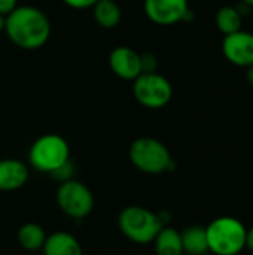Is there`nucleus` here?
I'll list each match as a JSON object with an SVG mask.
<instances>
[{"mask_svg": "<svg viewBox=\"0 0 253 255\" xmlns=\"http://www.w3.org/2000/svg\"><path fill=\"white\" fill-rule=\"evenodd\" d=\"M9 40L25 51L42 48L51 36V21L36 6H16L4 16V30Z\"/></svg>", "mask_w": 253, "mask_h": 255, "instance_id": "nucleus-1", "label": "nucleus"}, {"mask_svg": "<svg viewBox=\"0 0 253 255\" xmlns=\"http://www.w3.org/2000/svg\"><path fill=\"white\" fill-rule=\"evenodd\" d=\"M118 227L130 242L137 245H149L164 227V223L160 214H155L143 206L133 205L119 212Z\"/></svg>", "mask_w": 253, "mask_h": 255, "instance_id": "nucleus-2", "label": "nucleus"}, {"mask_svg": "<svg viewBox=\"0 0 253 255\" xmlns=\"http://www.w3.org/2000/svg\"><path fill=\"white\" fill-rule=\"evenodd\" d=\"M131 164L146 175H161L173 170L174 161L169 148L155 137H137L128 149Z\"/></svg>", "mask_w": 253, "mask_h": 255, "instance_id": "nucleus-3", "label": "nucleus"}, {"mask_svg": "<svg viewBox=\"0 0 253 255\" xmlns=\"http://www.w3.org/2000/svg\"><path fill=\"white\" fill-rule=\"evenodd\" d=\"M246 227L233 217H221L206 227L209 251L216 255H237L246 248Z\"/></svg>", "mask_w": 253, "mask_h": 255, "instance_id": "nucleus-4", "label": "nucleus"}, {"mask_svg": "<svg viewBox=\"0 0 253 255\" xmlns=\"http://www.w3.org/2000/svg\"><path fill=\"white\" fill-rule=\"evenodd\" d=\"M70 161V146L67 140L55 133L37 137L28 149V163L42 173H54Z\"/></svg>", "mask_w": 253, "mask_h": 255, "instance_id": "nucleus-5", "label": "nucleus"}, {"mask_svg": "<svg viewBox=\"0 0 253 255\" xmlns=\"http://www.w3.org/2000/svg\"><path fill=\"white\" fill-rule=\"evenodd\" d=\"M58 209L72 220H85L94 209L95 200L92 191L78 179H69L58 184L55 191Z\"/></svg>", "mask_w": 253, "mask_h": 255, "instance_id": "nucleus-6", "label": "nucleus"}, {"mask_svg": "<svg viewBox=\"0 0 253 255\" xmlns=\"http://www.w3.org/2000/svg\"><path fill=\"white\" fill-rule=\"evenodd\" d=\"M133 96L143 108L161 109L170 103L173 87L166 76L157 72L140 73L133 81Z\"/></svg>", "mask_w": 253, "mask_h": 255, "instance_id": "nucleus-7", "label": "nucleus"}, {"mask_svg": "<svg viewBox=\"0 0 253 255\" xmlns=\"http://www.w3.org/2000/svg\"><path fill=\"white\" fill-rule=\"evenodd\" d=\"M224 57L237 67H249L253 64V33L239 30L224 36Z\"/></svg>", "mask_w": 253, "mask_h": 255, "instance_id": "nucleus-8", "label": "nucleus"}, {"mask_svg": "<svg viewBox=\"0 0 253 255\" xmlns=\"http://www.w3.org/2000/svg\"><path fill=\"white\" fill-rule=\"evenodd\" d=\"M189 10L188 0H145L146 16L158 25H174Z\"/></svg>", "mask_w": 253, "mask_h": 255, "instance_id": "nucleus-9", "label": "nucleus"}, {"mask_svg": "<svg viewBox=\"0 0 253 255\" xmlns=\"http://www.w3.org/2000/svg\"><path fill=\"white\" fill-rule=\"evenodd\" d=\"M110 70L124 81H134L142 73L140 54L130 46H116L109 55Z\"/></svg>", "mask_w": 253, "mask_h": 255, "instance_id": "nucleus-10", "label": "nucleus"}, {"mask_svg": "<svg viewBox=\"0 0 253 255\" xmlns=\"http://www.w3.org/2000/svg\"><path fill=\"white\" fill-rule=\"evenodd\" d=\"M30 178L28 166L18 158L0 160V191L9 193L22 188Z\"/></svg>", "mask_w": 253, "mask_h": 255, "instance_id": "nucleus-11", "label": "nucleus"}, {"mask_svg": "<svg viewBox=\"0 0 253 255\" xmlns=\"http://www.w3.org/2000/svg\"><path fill=\"white\" fill-rule=\"evenodd\" d=\"M42 253L43 255H84V250L72 233L61 230L48 235Z\"/></svg>", "mask_w": 253, "mask_h": 255, "instance_id": "nucleus-12", "label": "nucleus"}, {"mask_svg": "<svg viewBox=\"0 0 253 255\" xmlns=\"http://www.w3.org/2000/svg\"><path fill=\"white\" fill-rule=\"evenodd\" d=\"M48 235L45 229L37 223H25L19 227L16 233V241L19 247L28 253L42 251Z\"/></svg>", "mask_w": 253, "mask_h": 255, "instance_id": "nucleus-13", "label": "nucleus"}, {"mask_svg": "<svg viewBox=\"0 0 253 255\" xmlns=\"http://www.w3.org/2000/svg\"><path fill=\"white\" fill-rule=\"evenodd\" d=\"M183 254L204 255L209 253L206 229L200 226H191L180 232Z\"/></svg>", "mask_w": 253, "mask_h": 255, "instance_id": "nucleus-14", "label": "nucleus"}, {"mask_svg": "<svg viewBox=\"0 0 253 255\" xmlns=\"http://www.w3.org/2000/svg\"><path fill=\"white\" fill-rule=\"evenodd\" d=\"M152 244L157 255H183L180 232L173 227L164 226Z\"/></svg>", "mask_w": 253, "mask_h": 255, "instance_id": "nucleus-15", "label": "nucleus"}, {"mask_svg": "<svg viewBox=\"0 0 253 255\" xmlns=\"http://www.w3.org/2000/svg\"><path fill=\"white\" fill-rule=\"evenodd\" d=\"M92 15L95 22L103 28H113L122 18V10L116 0H97L92 6Z\"/></svg>", "mask_w": 253, "mask_h": 255, "instance_id": "nucleus-16", "label": "nucleus"}, {"mask_svg": "<svg viewBox=\"0 0 253 255\" xmlns=\"http://www.w3.org/2000/svg\"><path fill=\"white\" fill-rule=\"evenodd\" d=\"M242 22H243V16L240 15L236 6L219 7L215 16V24L224 36L242 30Z\"/></svg>", "mask_w": 253, "mask_h": 255, "instance_id": "nucleus-17", "label": "nucleus"}, {"mask_svg": "<svg viewBox=\"0 0 253 255\" xmlns=\"http://www.w3.org/2000/svg\"><path fill=\"white\" fill-rule=\"evenodd\" d=\"M73 172H75V166L72 164V161H67L66 164H63L60 169H57L54 173H51V176L60 182H64V181H69V179H73Z\"/></svg>", "mask_w": 253, "mask_h": 255, "instance_id": "nucleus-18", "label": "nucleus"}, {"mask_svg": "<svg viewBox=\"0 0 253 255\" xmlns=\"http://www.w3.org/2000/svg\"><path fill=\"white\" fill-rule=\"evenodd\" d=\"M140 60H142V73H152L157 72L158 69V60L154 54L146 52V54H140Z\"/></svg>", "mask_w": 253, "mask_h": 255, "instance_id": "nucleus-19", "label": "nucleus"}, {"mask_svg": "<svg viewBox=\"0 0 253 255\" xmlns=\"http://www.w3.org/2000/svg\"><path fill=\"white\" fill-rule=\"evenodd\" d=\"M63 1L73 9H88L97 3V0H63Z\"/></svg>", "mask_w": 253, "mask_h": 255, "instance_id": "nucleus-20", "label": "nucleus"}, {"mask_svg": "<svg viewBox=\"0 0 253 255\" xmlns=\"http://www.w3.org/2000/svg\"><path fill=\"white\" fill-rule=\"evenodd\" d=\"M18 6V0H0V15L6 16Z\"/></svg>", "mask_w": 253, "mask_h": 255, "instance_id": "nucleus-21", "label": "nucleus"}, {"mask_svg": "<svg viewBox=\"0 0 253 255\" xmlns=\"http://www.w3.org/2000/svg\"><path fill=\"white\" fill-rule=\"evenodd\" d=\"M246 247L252 251L253 254V227L246 232Z\"/></svg>", "mask_w": 253, "mask_h": 255, "instance_id": "nucleus-22", "label": "nucleus"}, {"mask_svg": "<svg viewBox=\"0 0 253 255\" xmlns=\"http://www.w3.org/2000/svg\"><path fill=\"white\" fill-rule=\"evenodd\" d=\"M248 70H246V78H248V81H249V84L253 87V64H251L249 67H246Z\"/></svg>", "mask_w": 253, "mask_h": 255, "instance_id": "nucleus-23", "label": "nucleus"}, {"mask_svg": "<svg viewBox=\"0 0 253 255\" xmlns=\"http://www.w3.org/2000/svg\"><path fill=\"white\" fill-rule=\"evenodd\" d=\"M4 30V16L3 15H0V33Z\"/></svg>", "mask_w": 253, "mask_h": 255, "instance_id": "nucleus-24", "label": "nucleus"}, {"mask_svg": "<svg viewBox=\"0 0 253 255\" xmlns=\"http://www.w3.org/2000/svg\"><path fill=\"white\" fill-rule=\"evenodd\" d=\"M243 3H246V4H249L251 7H253V0H242Z\"/></svg>", "mask_w": 253, "mask_h": 255, "instance_id": "nucleus-25", "label": "nucleus"}, {"mask_svg": "<svg viewBox=\"0 0 253 255\" xmlns=\"http://www.w3.org/2000/svg\"><path fill=\"white\" fill-rule=\"evenodd\" d=\"M252 16H253V10H252Z\"/></svg>", "mask_w": 253, "mask_h": 255, "instance_id": "nucleus-26", "label": "nucleus"}, {"mask_svg": "<svg viewBox=\"0 0 253 255\" xmlns=\"http://www.w3.org/2000/svg\"><path fill=\"white\" fill-rule=\"evenodd\" d=\"M251 255H253V254H251Z\"/></svg>", "mask_w": 253, "mask_h": 255, "instance_id": "nucleus-27", "label": "nucleus"}]
</instances>
